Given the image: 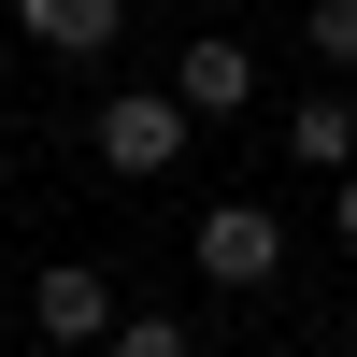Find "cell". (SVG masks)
Listing matches in <instances>:
<instances>
[{
	"label": "cell",
	"instance_id": "1",
	"mask_svg": "<svg viewBox=\"0 0 357 357\" xmlns=\"http://www.w3.org/2000/svg\"><path fill=\"white\" fill-rule=\"evenodd\" d=\"M86 143H100V172H114V186H158V172H186L200 114L172 100V72H158V86H114V100L86 114Z\"/></svg>",
	"mask_w": 357,
	"mask_h": 357
},
{
	"label": "cell",
	"instance_id": "2",
	"mask_svg": "<svg viewBox=\"0 0 357 357\" xmlns=\"http://www.w3.org/2000/svg\"><path fill=\"white\" fill-rule=\"evenodd\" d=\"M186 257H200V286H229V301H272L286 286V215L272 200H215V215L186 229Z\"/></svg>",
	"mask_w": 357,
	"mask_h": 357
},
{
	"label": "cell",
	"instance_id": "3",
	"mask_svg": "<svg viewBox=\"0 0 357 357\" xmlns=\"http://www.w3.org/2000/svg\"><path fill=\"white\" fill-rule=\"evenodd\" d=\"M114 314H129V301H114V272H100V257H57V272H29V329H43L57 357H100V329H114Z\"/></svg>",
	"mask_w": 357,
	"mask_h": 357
},
{
	"label": "cell",
	"instance_id": "4",
	"mask_svg": "<svg viewBox=\"0 0 357 357\" xmlns=\"http://www.w3.org/2000/svg\"><path fill=\"white\" fill-rule=\"evenodd\" d=\"M172 100L215 129V114H257V43H229V29H200V43H172Z\"/></svg>",
	"mask_w": 357,
	"mask_h": 357
},
{
	"label": "cell",
	"instance_id": "5",
	"mask_svg": "<svg viewBox=\"0 0 357 357\" xmlns=\"http://www.w3.org/2000/svg\"><path fill=\"white\" fill-rule=\"evenodd\" d=\"M15 43L86 72V57H114V43H129V0H15Z\"/></svg>",
	"mask_w": 357,
	"mask_h": 357
},
{
	"label": "cell",
	"instance_id": "6",
	"mask_svg": "<svg viewBox=\"0 0 357 357\" xmlns=\"http://www.w3.org/2000/svg\"><path fill=\"white\" fill-rule=\"evenodd\" d=\"M286 158H301V172H357V100H343V72L314 86V100H286Z\"/></svg>",
	"mask_w": 357,
	"mask_h": 357
},
{
	"label": "cell",
	"instance_id": "7",
	"mask_svg": "<svg viewBox=\"0 0 357 357\" xmlns=\"http://www.w3.org/2000/svg\"><path fill=\"white\" fill-rule=\"evenodd\" d=\"M301 57L357 86V0H301Z\"/></svg>",
	"mask_w": 357,
	"mask_h": 357
},
{
	"label": "cell",
	"instance_id": "8",
	"mask_svg": "<svg viewBox=\"0 0 357 357\" xmlns=\"http://www.w3.org/2000/svg\"><path fill=\"white\" fill-rule=\"evenodd\" d=\"M100 357H200V329H186V314H114V329H100Z\"/></svg>",
	"mask_w": 357,
	"mask_h": 357
},
{
	"label": "cell",
	"instance_id": "9",
	"mask_svg": "<svg viewBox=\"0 0 357 357\" xmlns=\"http://www.w3.org/2000/svg\"><path fill=\"white\" fill-rule=\"evenodd\" d=\"M329 243L357 257V172H329Z\"/></svg>",
	"mask_w": 357,
	"mask_h": 357
},
{
	"label": "cell",
	"instance_id": "10",
	"mask_svg": "<svg viewBox=\"0 0 357 357\" xmlns=\"http://www.w3.org/2000/svg\"><path fill=\"white\" fill-rule=\"evenodd\" d=\"M0 129H15V86H0Z\"/></svg>",
	"mask_w": 357,
	"mask_h": 357
}]
</instances>
